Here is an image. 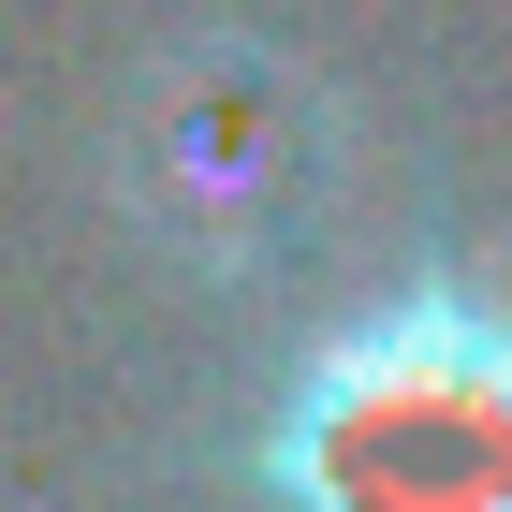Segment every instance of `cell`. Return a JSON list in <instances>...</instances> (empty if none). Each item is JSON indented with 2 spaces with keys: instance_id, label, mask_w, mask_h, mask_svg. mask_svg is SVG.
<instances>
[{
  "instance_id": "6da1fadb",
  "label": "cell",
  "mask_w": 512,
  "mask_h": 512,
  "mask_svg": "<svg viewBox=\"0 0 512 512\" xmlns=\"http://www.w3.org/2000/svg\"><path fill=\"white\" fill-rule=\"evenodd\" d=\"M264 512H512V293L395 278L337 308L235 425Z\"/></svg>"
},
{
  "instance_id": "7a4b0ae2",
  "label": "cell",
  "mask_w": 512,
  "mask_h": 512,
  "mask_svg": "<svg viewBox=\"0 0 512 512\" xmlns=\"http://www.w3.org/2000/svg\"><path fill=\"white\" fill-rule=\"evenodd\" d=\"M103 191H118L147 264L205 278V293H249L337 191V88L264 30H176L118 88Z\"/></svg>"
}]
</instances>
